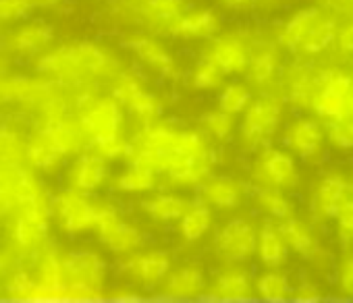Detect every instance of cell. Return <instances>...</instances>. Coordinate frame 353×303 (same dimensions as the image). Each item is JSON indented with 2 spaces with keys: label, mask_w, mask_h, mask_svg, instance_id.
<instances>
[{
  "label": "cell",
  "mask_w": 353,
  "mask_h": 303,
  "mask_svg": "<svg viewBox=\"0 0 353 303\" xmlns=\"http://www.w3.org/2000/svg\"><path fill=\"white\" fill-rule=\"evenodd\" d=\"M125 158L133 167L168 177L179 187L200 185L212 171V149L200 133L156 118L145 121L139 135L129 141Z\"/></svg>",
  "instance_id": "1"
},
{
  "label": "cell",
  "mask_w": 353,
  "mask_h": 303,
  "mask_svg": "<svg viewBox=\"0 0 353 303\" xmlns=\"http://www.w3.org/2000/svg\"><path fill=\"white\" fill-rule=\"evenodd\" d=\"M119 71V63L110 52L94 42L65 44L38 63V73L50 81L65 85H90L98 79H110Z\"/></svg>",
  "instance_id": "2"
},
{
  "label": "cell",
  "mask_w": 353,
  "mask_h": 303,
  "mask_svg": "<svg viewBox=\"0 0 353 303\" xmlns=\"http://www.w3.org/2000/svg\"><path fill=\"white\" fill-rule=\"evenodd\" d=\"M65 264V299H94L102 295L106 264L104 260L88 249L71 251L63 255Z\"/></svg>",
  "instance_id": "3"
},
{
  "label": "cell",
  "mask_w": 353,
  "mask_h": 303,
  "mask_svg": "<svg viewBox=\"0 0 353 303\" xmlns=\"http://www.w3.org/2000/svg\"><path fill=\"white\" fill-rule=\"evenodd\" d=\"M98 239L114 253L135 251L143 243V233L121 218L119 210L108 202H96V218L94 229Z\"/></svg>",
  "instance_id": "4"
},
{
  "label": "cell",
  "mask_w": 353,
  "mask_h": 303,
  "mask_svg": "<svg viewBox=\"0 0 353 303\" xmlns=\"http://www.w3.org/2000/svg\"><path fill=\"white\" fill-rule=\"evenodd\" d=\"M110 90L112 98L127 108L133 116H139L143 121L158 118L162 112V102L156 94H152L143 81L133 71H117L110 77Z\"/></svg>",
  "instance_id": "5"
},
{
  "label": "cell",
  "mask_w": 353,
  "mask_h": 303,
  "mask_svg": "<svg viewBox=\"0 0 353 303\" xmlns=\"http://www.w3.org/2000/svg\"><path fill=\"white\" fill-rule=\"evenodd\" d=\"M77 118L90 139L106 137L121 133L123 112L121 104L112 96H94L92 92L83 94L77 104Z\"/></svg>",
  "instance_id": "6"
},
{
  "label": "cell",
  "mask_w": 353,
  "mask_h": 303,
  "mask_svg": "<svg viewBox=\"0 0 353 303\" xmlns=\"http://www.w3.org/2000/svg\"><path fill=\"white\" fill-rule=\"evenodd\" d=\"M52 212L69 235H79L94 229L96 202H92L88 194L69 187L52 200Z\"/></svg>",
  "instance_id": "7"
},
{
  "label": "cell",
  "mask_w": 353,
  "mask_h": 303,
  "mask_svg": "<svg viewBox=\"0 0 353 303\" xmlns=\"http://www.w3.org/2000/svg\"><path fill=\"white\" fill-rule=\"evenodd\" d=\"M131 17L156 34L172 36L174 25L188 13V0H148L139 7H127Z\"/></svg>",
  "instance_id": "8"
},
{
  "label": "cell",
  "mask_w": 353,
  "mask_h": 303,
  "mask_svg": "<svg viewBox=\"0 0 353 303\" xmlns=\"http://www.w3.org/2000/svg\"><path fill=\"white\" fill-rule=\"evenodd\" d=\"M54 32L44 21H30L3 38V50L15 56H36L48 48Z\"/></svg>",
  "instance_id": "9"
},
{
  "label": "cell",
  "mask_w": 353,
  "mask_h": 303,
  "mask_svg": "<svg viewBox=\"0 0 353 303\" xmlns=\"http://www.w3.org/2000/svg\"><path fill=\"white\" fill-rule=\"evenodd\" d=\"M258 239H256V231L254 227L243 220V218H235L231 220L216 237V249L223 258L231 260V262H241L248 260L254 251H256Z\"/></svg>",
  "instance_id": "10"
},
{
  "label": "cell",
  "mask_w": 353,
  "mask_h": 303,
  "mask_svg": "<svg viewBox=\"0 0 353 303\" xmlns=\"http://www.w3.org/2000/svg\"><path fill=\"white\" fill-rule=\"evenodd\" d=\"M50 79H32L26 75H5L0 77V104H26L38 106L40 100L48 94Z\"/></svg>",
  "instance_id": "11"
},
{
  "label": "cell",
  "mask_w": 353,
  "mask_h": 303,
  "mask_svg": "<svg viewBox=\"0 0 353 303\" xmlns=\"http://www.w3.org/2000/svg\"><path fill=\"white\" fill-rule=\"evenodd\" d=\"M48 237V218L28 212H17L11 227V245L26 258L40 249Z\"/></svg>",
  "instance_id": "12"
},
{
  "label": "cell",
  "mask_w": 353,
  "mask_h": 303,
  "mask_svg": "<svg viewBox=\"0 0 353 303\" xmlns=\"http://www.w3.org/2000/svg\"><path fill=\"white\" fill-rule=\"evenodd\" d=\"M106 179H108V160L100 158L94 152L81 154L69 171L71 189H77L81 194L98 191L106 183Z\"/></svg>",
  "instance_id": "13"
},
{
  "label": "cell",
  "mask_w": 353,
  "mask_h": 303,
  "mask_svg": "<svg viewBox=\"0 0 353 303\" xmlns=\"http://www.w3.org/2000/svg\"><path fill=\"white\" fill-rule=\"evenodd\" d=\"M131 280L145 284V286H154L158 282L164 280V276L170 270V258L164 251H145L139 255L129 258L123 268H121Z\"/></svg>",
  "instance_id": "14"
},
{
  "label": "cell",
  "mask_w": 353,
  "mask_h": 303,
  "mask_svg": "<svg viewBox=\"0 0 353 303\" xmlns=\"http://www.w3.org/2000/svg\"><path fill=\"white\" fill-rule=\"evenodd\" d=\"M48 137L54 141V145L61 149V154L67 158V156H73V154H79L83 152L90 143V137L88 133L83 131L81 123L77 116H63L59 121H52V123H44L40 125Z\"/></svg>",
  "instance_id": "15"
},
{
  "label": "cell",
  "mask_w": 353,
  "mask_h": 303,
  "mask_svg": "<svg viewBox=\"0 0 353 303\" xmlns=\"http://www.w3.org/2000/svg\"><path fill=\"white\" fill-rule=\"evenodd\" d=\"M127 48L143 63L148 65L152 71L164 75V77H172L176 73V63L174 59L166 52V48L156 42L154 38L148 36H133L127 40Z\"/></svg>",
  "instance_id": "16"
},
{
  "label": "cell",
  "mask_w": 353,
  "mask_h": 303,
  "mask_svg": "<svg viewBox=\"0 0 353 303\" xmlns=\"http://www.w3.org/2000/svg\"><path fill=\"white\" fill-rule=\"evenodd\" d=\"M276 123H279L276 102L270 98H262L248 110L241 131L250 143H260L274 131Z\"/></svg>",
  "instance_id": "17"
},
{
  "label": "cell",
  "mask_w": 353,
  "mask_h": 303,
  "mask_svg": "<svg viewBox=\"0 0 353 303\" xmlns=\"http://www.w3.org/2000/svg\"><path fill=\"white\" fill-rule=\"evenodd\" d=\"M208 59H212L223 73H241L250 65L248 46L235 36H225L216 40L208 52Z\"/></svg>",
  "instance_id": "18"
},
{
  "label": "cell",
  "mask_w": 353,
  "mask_h": 303,
  "mask_svg": "<svg viewBox=\"0 0 353 303\" xmlns=\"http://www.w3.org/2000/svg\"><path fill=\"white\" fill-rule=\"evenodd\" d=\"M61 149L54 145V141L48 137V133L40 127L28 141H26V160L40 169V171H54L63 163Z\"/></svg>",
  "instance_id": "19"
},
{
  "label": "cell",
  "mask_w": 353,
  "mask_h": 303,
  "mask_svg": "<svg viewBox=\"0 0 353 303\" xmlns=\"http://www.w3.org/2000/svg\"><path fill=\"white\" fill-rule=\"evenodd\" d=\"M204 286H206L204 272L196 266H188V268H181L179 272H174L166 280L164 295L174 297V299H194L202 295Z\"/></svg>",
  "instance_id": "20"
},
{
  "label": "cell",
  "mask_w": 353,
  "mask_h": 303,
  "mask_svg": "<svg viewBox=\"0 0 353 303\" xmlns=\"http://www.w3.org/2000/svg\"><path fill=\"white\" fill-rule=\"evenodd\" d=\"M219 32V19L208 9L188 11L174 25L172 36L179 38H210Z\"/></svg>",
  "instance_id": "21"
},
{
  "label": "cell",
  "mask_w": 353,
  "mask_h": 303,
  "mask_svg": "<svg viewBox=\"0 0 353 303\" xmlns=\"http://www.w3.org/2000/svg\"><path fill=\"white\" fill-rule=\"evenodd\" d=\"M204 202L216 208H235L241 200V187L229 177H212L202 181Z\"/></svg>",
  "instance_id": "22"
},
{
  "label": "cell",
  "mask_w": 353,
  "mask_h": 303,
  "mask_svg": "<svg viewBox=\"0 0 353 303\" xmlns=\"http://www.w3.org/2000/svg\"><path fill=\"white\" fill-rule=\"evenodd\" d=\"M188 206H190V202H185L179 196H172V194H156V196L143 200V204H141L143 212L160 222H170V220L181 218L185 214Z\"/></svg>",
  "instance_id": "23"
},
{
  "label": "cell",
  "mask_w": 353,
  "mask_h": 303,
  "mask_svg": "<svg viewBox=\"0 0 353 303\" xmlns=\"http://www.w3.org/2000/svg\"><path fill=\"white\" fill-rule=\"evenodd\" d=\"M210 224H212L210 208L202 202H194L188 206L185 214L181 216L179 231H181V237L185 241H198L208 233Z\"/></svg>",
  "instance_id": "24"
},
{
  "label": "cell",
  "mask_w": 353,
  "mask_h": 303,
  "mask_svg": "<svg viewBox=\"0 0 353 303\" xmlns=\"http://www.w3.org/2000/svg\"><path fill=\"white\" fill-rule=\"evenodd\" d=\"M262 175L266 177V181H270L274 185H291L297 179L293 163L285 154H281V152H268L264 156Z\"/></svg>",
  "instance_id": "25"
},
{
  "label": "cell",
  "mask_w": 353,
  "mask_h": 303,
  "mask_svg": "<svg viewBox=\"0 0 353 303\" xmlns=\"http://www.w3.org/2000/svg\"><path fill=\"white\" fill-rule=\"evenodd\" d=\"M212 293L216 297H227V299H235V297H245L250 293V280L248 274L241 270H227L221 276H216Z\"/></svg>",
  "instance_id": "26"
},
{
  "label": "cell",
  "mask_w": 353,
  "mask_h": 303,
  "mask_svg": "<svg viewBox=\"0 0 353 303\" xmlns=\"http://www.w3.org/2000/svg\"><path fill=\"white\" fill-rule=\"evenodd\" d=\"M158 175L145 171V169H139V167H129L119 179H117V187L125 194H148L156 187V181Z\"/></svg>",
  "instance_id": "27"
},
{
  "label": "cell",
  "mask_w": 353,
  "mask_h": 303,
  "mask_svg": "<svg viewBox=\"0 0 353 303\" xmlns=\"http://www.w3.org/2000/svg\"><path fill=\"white\" fill-rule=\"evenodd\" d=\"M0 160L5 163L26 160V139L11 127H0Z\"/></svg>",
  "instance_id": "28"
},
{
  "label": "cell",
  "mask_w": 353,
  "mask_h": 303,
  "mask_svg": "<svg viewBox=\"0 0 353 303\" xmlns=\"http://www.w3.org/2000/svg\"><path fill=\"white\" fill-rule=\"evenodd\" d=\"M88 147H90V152H94V154H98L104 160H117L121 156H127L129 141H125L121 137V133H114V135L90 139Z\"/></svg>",
  "instance_id": "29"
},
{
  "label": "cell",
  "mask_w": 353,
  "mask_h": 303,
  "mask_svg": "<svg viewBox=\"0 0 353 303\" xmlns=\"http://www.w3.org/2000/svg\"><path fill=\"white\" fill-rule=\"evenodd\" d=\"M256 247L260 249L262 260H264L266 264H270V266L281 264V262H283V258H285V245H283V241H281L279 233H276L270 224H266V227L262 229V233H260V239H258V245H256Z\"/></svg>",
  "instance_id": "30"
},
{
  "label": "cell",
  "mask_w": 353,
  "mask_h": 303,
  "mask_svg": "<svg viewBox=\"0 0 353 303\" xmlns=\"http://www.w3.org/2000/svg\"><path fill=\"white\" fill-rule=\"evenodd\" d=\"M223 75H225V73L221 71V67H219L212 59L206 56L204 61L198 63L192 81H194V85H196L198 90H214V87L221 85Z\"/></svg>",
  "instance_id": "31"
},
{
  "label": "cell",
  "mask_w": 353,
  "mask_h": 303,
  "mask_svg": "<svg viewBox=\"0 0 353 303\" xmlns=\"http://www.w3.org/2000/svg\"><path fill=\"white\" fill-rule=\"evenodd\" d=\"M250 102V90L241 83H231L227 85L221 96H219V106L221 110L229 112V114H235V112H241Z\"/></svg>",
  "instance_id": "32"
},
{
  "label": "cell",
  "mask_w": 353,
  "mask_h": 303,
  "mask_svg": "<svg viewBox=\"0 0 353 303\" xmlns=\"http://www.w3.org/2000/svg\"><path fill=\"white\" fill-rule=\"evenodd\" d=\"M202 127L208 135L216 137V139H225L231 135L233 131V116L225 110H216V112H208L202 118Z\"/></svg>",
  "instance_id": "33"
},
{
  "label": "cell",
  "mask_w": 353,
  "mask_h": 303,
  "mask_svg": "<svg viewBox=\"0 0 353 303\" xmlns=\"http://www.w3.org/2000/svg\"><path fill=\"white\" fill-rule=\"evenodd\" d=\"M318 141H320V131L314 123H301L293 131V143L301 154H310V152H314L318 147Z\"/></svg>",
  "instance_id": "34"
},
{
  "label": "cell",
  "mask_w": 353,
  "mask_h": 303,
  "mask_svg": "<svg viewBox=\"0 0 353 303\" xmlns=\"http://www.w3.org/2000/svg\"><path fill=\"white\" fill-rule=\"evenodd\" d=\"M34 7V0H0V23L19 21L28 17Z\"/></svg>",
  "instance_id": "35"
},
{
  "label": "cell",
  "mask_w": 353,
  "mask_h": 303,
  "mask_svg": "<svg viewBox=\"0 0 353 303\" xmlns=\"http://www.w3.org/2000/svg\"><path fill=\"white\" fill-rule=\"evenodd\" d=\"M281 231H283V235L287 237V241H289L297 251H301V253H310V249H312L314 241H312V237L307 235V231H305L299 222L289 220V222H285V224L281 227Z\"/></svg>",
  "instance_id": "36"
},
{
  "label": "cell",
  "mask_w": 353,
  "mask_h": 303,
  "mask_svg": "<svg viewBox=\"0 0 353 303\" xmlns=\"http://www.w3.org/2000/svg\"><path fill=\"white\" fill-rule=\"evenodd\" d=\"M258 202H260V206L266 210V212H270L272 216H287V212H289V204H287V200L283 198V196H279L276 191H272V189H258Z\"/></svg>",
  "instance_id": "37"
},
{
  "label": "cell",
  "mask_w": 353,
  "mask_h": 303,
  "mask_svg": "<svg viewBox=\"0 0 353 303\" xmlns=\"http://www.w3.org/2000/svg\"><path fill=\"white\" fill-rule=\"evenodd\" d=\"M258 289H260V293H262L264 297L276 299V297H285L289 286H287L285 276H281V274H266V276L260 278Z\"/></svg>",
  "instance_id": "38"
},
{
  "label": "cell",
  "mask_w": 353,
  "mask_h": 303,
  "mask_svg": "<svg viewBox=\"0 0 353 303\" xmlns=\"http://www.w3.org/2000/svg\"><path fill=\"white\" fill-rule=\"evenodd\" d=\"M272 71H274V59H272V54L264 52V54H260V56H256V59L252 61V71H250V75H252L254 81H258V83L268 81L270 75H272Z\"/></svg>",
  "instance_id": "39"
},
{
  "label": "cell",
  "mask_w": 353,
  "mask_h": 303,
  "mask_svg": "<svg viewBox=\"0 0 353 303\" xmlns=\"http://www.w3.org/2000/svg\"><path fill=\"white\" fill-rule=\"evenodd\" d=\"M343 100H345V96L343 94H339V92H334L332 87H328L324 94H320L318 98H316V108L320 110V112H328V114H336V112H341V108H343Z\"/></svg>",
  "instance_id": "40"
},
{
  "label": "cell",
  "mask_w": 353,
  "mask_h": 303,
  "mask_svg": "<svg viewBox=\"0 0 353 303\" xmlns=\"http://www.w3.org/2000/svg\"><path fill=\"white\" fill-rule=\"evenodd\" d=\"M343 284H345V289L347 291H351L353 293V260L351 262H347V266H345V274H343Z\"/></svg>",
  "instance_id": "41"
},
{
  "label": "cell",
  "mask_w": 353,
  "mask_h": 303,
  "mask_svg": "<svg viewBox=\"0 0 353 303\" xmlns=\"http://www.w3.org/2000/svg\"><path fill=\"white\" fill-rule=\"evenodd\" d=\"M341 44H343V48H347V50H353V28H349V30L343 34V38H341Z\"/></svg>",
  "instance_id": "42"
},
{
  "label": "cell",
  "mask_w": 353,
  "mask_h": 303,
  "mask_svg": "<svg viewBox=\"0 0 353 303\" xmlns=\"http://www.w3.org/2000/svg\"><path fill=\"white\" fill-rule=\"evenodd\" d=\"M7 73H9V61L0 54V77H5Z\"/></svg>",
  "instance_id": "43"
},
{
  "label": "cell",
  "mask_w": 353,
  "mask_h": 303,
  "mask_svg": "<svg viewBox=\"0 0 353 303\" xmlns=\"http://www.w3.org/2000/svg\"><path fill=\"white\" fill-rule=\"evenodd\" d=\"M59 3H63V0H34V5H40V7H54Z\"/></svg>",
  "instance_id": "44"
},
{
  "label": "cell",
  "mask_w": 353,
  "mask_h": 303,
  "mask_svg": "<svg viewBox=\"0 0 353 303\" xmlns=\"http://www.w3.org/2000/svg\"><path fill=\"white\" fill-rule=\"evenodd\" d=\"M125 3H127V7H139V5L148 3V0H125Z\"/></svg>",
  "instance_id": "45"
},
{
  "label": "cell",
  "mask_w": 353,
  "mask_h": 303,
  "mask_svg": "<svg viewBox=\"0 0 353 303\" xmlns=\"http://www.w3.org/2000/svg\"><path fill=\"white\" fill-rule=\"evenodd\" d=\"M225 3H229V5H243L245 0H225Z\"/></svg>",
  "instance_id": "46"
}]
</instances>
